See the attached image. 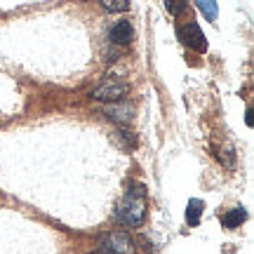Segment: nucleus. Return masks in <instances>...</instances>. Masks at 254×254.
I'll list each match as a JSON object with an SVG mask.
<instances>
[{
  "label": "nucleus",
  "mask_w": 254,
  "mask_h": 254,
  "mask_svg": "<svg viewBox=\"0 0 254 254\" xmlns=\"http://www.w3.org/2000/svg\"><path fill=\"white\" fill-rule=\"evenodd\" d=\"M146 190L141 184H129L127 193L123 195V200L116 207V219H118L123 226L129 228H139L146 221Z\"/></svg>",
  "instance_id": "f257e3e1"
},
{
  "label": "nucleus",
  "mask_w": 254,
  "mask_h": 254,
  "mask_svg": "<svg viewBox=\"0 0 254 254\" xmlns=\"http://www.w3.org/2000/svg\"><path fill=\"white\" fill-rule=\"evenodd\" d=\"M99 247L101 254H139L134 238H129L127 233H120V231L104 233L99 238Z\"/></svg>",
  "instance_id": "f03ea898"
},
{
  "label": "nucleus",
  "mask_w": 254,
  "mask_h": 254,
  "mask_svg": "<svg viewBox=\"0 0 254 254\" xmlns=\"http://www.w3.org/2000/svg\"><path fill=\"white\" fill-rule=\"evenodd\" d=\"M127 82L118 80V78H104V80L92 90V99L97 101H109V104H116V101H123V97L127 94Z\"/></svg>",
  "instance_id": "7ed1b4c3"
},
{
  "label": "nucleus",
  "mask_w": 254,
  "mask_h": 254,
  "mask_svg": "<svg viewBox=\"0 0 254 254\" xmlns=\"http://www.w3.org/2000/svg\"><path fill=\"white\" fill-rule=\"evenodd\" d=\"M179 33H182V43H184V45H189L190 50H195V52H205V50H207L205 33L200 31V26L195 24V21L186 24V26H184Z\"/></svg>",
  "instance_id": "20e7f679"
},
{
  "label": "nucleus",
  "mask_w": 254,
  "mask_h": 254,
  "mask_svg": "<svg viewBox=\"0 0 254 254\" xmlns=\"http://www.w3.org/2000/svg\"><path fill=\"white\" fill-rule=\"evenodd\" d=\"M104 116L113 123H118V125H125L132 120V113H134V106L132 104H127V101H116V104H109V106H104Z\"/></svg>",
  "instance_id": "39448f33"
},
{
  "label": "nucleus",
  "mask_w": 254,
  "mask_h": 254,
  "mask_svg": "<svg viewBox=\"0 0 254 254\" xmlns=\"http://www.w3.org/2000/svg\"><path fill=\"white\" fill-rule=\"evenodd\" d=\"M132 36H134V28H132V24H129L127 19L116 21L109 31V40L113 45H127V43L132 40Z\"/></svg>",
  "instance_id": "423d86ee"
},
{
  "label": "nucleus",
  "mask_w": 254,
  "mask_h": 254,
  "mask_svg": "<svg viewBox=\"0 0 254 254\" xmlns=\"http://www.w3.org/2000/svg\"><path fill=\"white\" fill-rule=\"evenodd\" d=\"M111 139H113V144L118 146V148H123V151H129V148L136 146V136L132 134V132H127L125 127H118V129L111 134Z\"/></svg>",
  "instance_id": "0eeeda50"
},
{
  "label": "nucleus",
  "mask_w": 254,
  "mask_h": 254,
  "mask_svg": "<svg viewBox=\"0 0 254 254\" xmlns=\"http://www.w3.org/2000/svg\"><path fill=\"white\" fill-rule=\"evenodd\" d=\"M245 219H247L245 207H233V209H228L226 214L221 217V224H224L226 228H238Z\"/></svg>",
  "instance_id": "6e6552de"
},
{
  "label": "nucleus",
  "mask_w": 254,
  "mask_h": 254,
  "mask_svg": "<svg viewBox=\"0 0 254 254\" xmlns=\"http://www.w3.org/2000/svg\"><path fill=\"white\" fill-rule=\"evenodd\" d=\"M202 209H205V205H202L200 200H195V198L189 200V205H186V224H189V226H198Z\"/></svg>",
  "instance_id": "1a4fd4ad"
},
{
  "label": "nucleus",
  "mask_w": 254,
  "mask_h": 254,
  "mask_svg": "<svg viewBox=\"0 0 254 254\" xmlns=\"http://www.w3.org/2000/svg\"><path fill=\"white\" fill-rule=\"evenodd\" d=\"M198 9L209 19V21H214V19H217V14H219L217 2H212V0H198Z\"/></svg>",
  "instance_id": "9d476101"
},
{
  "label": "nucleus",
  "mask_w": 254,
  "mask_h": 254,
  "mask_svg": "<svg viewBox=\"0 0 254 254\" xmlns=\"http://www.w3.org/2000/svg\"><path fill=\"white\" fill-rule=\"evenodd\" d=\"M101 7L109 12H125L129 9V0H101Z\"/></svg>",
  "instance_id": "9b49d317"
},
{
  "label": "nucleus",
  "mask_w": 254,
  "mask_h": 254,
  "mask_svg": "<svg viewBox=\"0 0 254 254\" xmlns=\"http://www.w3.org/2000/svg\"><path fill=\"white\" fill-rule=\"evenodd\" d=\"M165 7H167L170 14H179V12L186 9V2H165Z\"/></svg>",
  "instance_id": "f8f14e48"
},
{
  "label": "nucleus",
  "mask_w": 254,
  "mask_h": 254,
  "mask_svg": "<svg viewBox=\"0 0 254 254\" xmlns=\"http://www.w3.org/2000/svg\"><path fill=\"white\" fill-rule=\"evenodd\" d=\"M92 254H101V252H92Z\"/></svg>",
  "instance_id": "ddd939ff"
}]
</instances>
